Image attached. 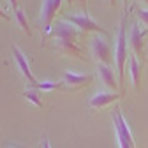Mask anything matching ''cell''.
I'll return each mask as SVG.
<instances>
[{
  "label": "cell",
  "instance_id": "4",
  "mask_svg": "<svg viewBox=\"0 0 148 148\" xmlns=\"http://www.w3.org/2000/svg\"><path fill=\"white\" fill-rule=\"evenodd\" d=\"M64 20H65L67 23L74 25L78 30H81L83 34H86V32H95V34L109 35V32H108L104 27H101L99 23H95L86 12H83V14H64Z\"/></svg>",
  "mask_w": 148,
  "mask_h": 148
},
{
  "label": "cell",
  "instance_id": "15",
  "mask_svg": "<svg viewBox=\"0 0 148 148\" xmlns=\"http://www.w3.org/2000/svg\"><path fill=\"white\" fill-rule=\"evenodd\" d=\"M65 86V83H64V79L62 81H39L37 83V86H35V90H48V92H51V90H62Z\"/></svg>",
  "mask_w": 148,
  "mask_h": 148
},
{
  "label": "cell",
  "instance_id": "23",
  "mask_svg": "<svg viewBox=\"0 0 148 148\" xmlns=\"http://www.w3.org/2000/svg\"><path fill=\"white\" fill-rule=\"evenodd\" d=\"M7 148H16V146H11V145H9V146H7Z\"/></svg>",
  "mask_w": 148,
  "mask_h": 148
},
{
  "label": "cell",
  "instance_id": "25",
  "mask_svg": "<svg viewBox=\"0 0 148 148\" xmlns=\"http://www.w3.org/2000/svg\"><path fill=\"white\" fill-rule=\"evenodd\" d=\"M145 2H146V4H148V0H145Z\"/></svg>",
  "mask_w": 148,
  "mask_h": 148
},
{
  "label": "cell",
  "instance_id": "19",
  "mask_svg": "<svg viewBox=\"0 0 148 148\" xmlns=\"http://www.w3.org/2000/svg\"><path fill=\"white\" fill-rule=\"evenodd\" d=\"M9 7H11L12 11H16V9H20V7H18V0H9Z\"/></svg>",
  "mask_w": 148,
  "mask_h": 148
},
{
  "label": "cell",
  "instance_id": "12",
  "mask_svg": "<svg viewBox=\"0 0 148 148\" xmlns=\"http://www.w3.org/2000/svg\"><path fill=\"white\" fill-rule=\"evenodd\" d=\"M97 69H99V76H101L102 83H104L108 88H111V92L116 90V88H120L118 79H116V76H115V71L111 69V65H106V64H97Z\"/></svg>",
  "mask_w": 148,
  "mask_h": 148
},
{
  "label": "cell",
  "instance_id": "6",
  "mask_svg": "<svg viewBox=\"0 0 148 148\" xmlns=\"http://www.w3.org/2000/svg\"><path fill=\"white\" fill-rule=\"evenodd\" d=\"M62 7V0H44L42 7H41V16H39V21L42 25L44 34H48L51 30V25L55 21V16L58 14Z\"/></svg>",
  "mask_w": 148,
  "mask_h": 148
},
{
  "label": "cell",
  "instance_id": "22",
  "mask_svg": "<svg viewBox=\"0 0 148 148\" xmlns=\"http://www.w3.org/2000/svg\"><path fill=\"white\" fill-rule=\"evenodd\" d=\"M67 2H69V4H74V2H76V0H67Z\"/></svg>",
  "mask_w": 148,
  "mask_h": 148
},
{
  "label": "cell",
  "instance_id": "16",
  "mask_svg": "<svg viewBox=\"0 0 148 148\" xmlns=\"http://www.w3.org/2000/svg\"><path fill=\"white\" fill-rule=\"evenodd\" d=\"M14 18H16V21L20 23V27L23 28V32H25L27 35H30L32 30H30V25H28V20H27L25 12H23L21 9H16V11H14Z\"/></svg>",
  "mask_w": 148,
  "mask_h": 148
},
{
  "label": "cell",
  "instance_id": "7",
  "mask_svg": "<svg viewBox=\"0 0 148 148\" xmlns=\"http://www.w3.org/2000/svg\"><path fill=\"white\" fill-rule=\"evenodd\" d=\"M12 57H14V60H16V64H18V69H20V72L23 74V78L27 79L28 88H35L39 81L34 78V74H32V71H30V64H28V60H27V57H25V53H23L20 48H18L16 44L12 46Z\"/></svg>",
  "mask_w": 148,
  "mask_h": 148
},
{
  "label": "cell",
  "instance_id": "2",
  "mask_svg": "<svg viewBox=\"0 0 148 148\" xmlns=\"http://www.w3.org/2000/svg\"><path fill=\"white\" fill-rule=\"evenodd\" d=\"M113 123H115V131H116V141L120 148H136L132 132L127 125V120L122 115V109H115L113 111Z\"/></svg>",
  "mask_w": 148,
  "mask_h": 148
},
{
  "label": "cell",
  "instance_id": "14",
  "mask_svg": "<svg viewBox=\"0 0 148 148\" xmlns=\"http://www.w3.org/2000/svg\"><path fill=\"white\" fill-rule=\"evenodd\" d=\"M23 97H25L27 101L34 102L37 108H42V106H44V102H42V99H41V94H39V90H35V88H27V90L23 92Z\"/></svg>",
  "mask_w": 148,
  "mask_h": 148
},
{
  "label": "cell",
  "instance_id": "17",
  "mask_svg": "<svg viewBox=\"0 0 148 148\" xmlns=\"http://www.w3.org/2000/svg\"><path fill=\"white\" fill-rule=\"evenodd\" d=\"M136 14H138V20H139L143 25L148 27V9H138Z\"/></svg>",
  "mask_w": 148,
  "mask_h": 148
},
{
  "label": "cell",
  "instance_id": "20",
  "mask_svg": "<svg viewBox=\"0 0 148 148\" xmlns=\"http://www.w3.org/2000/svg\"><path fill=\"white\" fill-rule=\"evenodd\" d=\"M41 148H51V145H49V139H48V138H42V143H41Z\"/></svg>",
  "mask_w": 148,
  "mask_h": 148
},
{
  "label": "cell",
  "instance_id": "10",
  "mask_svg": "<svg viewBox=\"0 0 148 148\" xmlns=\"http://www.w3.org/2000/svg\"><path fill=\"white\" fill-rule=\"evenodd\" d=\"M64 83L69 90H79L94 83L92 74H76V72H65L64 74Z\"/></svg>",
  "mask_w": 148,
  "mask_h": 148
},
{
  "label": "cell",
  "instance_id": "18",
  "mask_svg": "<svg viewBox=\"0 0 148 148\" xmlns=\"http://www.w3.org/2000/svg\"><path fill=\"white\" fill-rule=\"evenodd\" d=\"M0 18H2V20H5V21H11V16H9L2 7H0Z\"/></svg>",
  "mask_w": 148,
  "mask_h": 148
},
{
  "label": "cell",
  "instance_id": "11",
  "mask_svg": "<svg viewBox=\"0 0 148 148\" xmlns=\"http://www.w3.org/2000/svg\"><path fill=\"white\" fill-rule=\"evenodd\" d=\"M146 28H139V25H134L131 30V37H129V44H131L132 51L136 55L143 53V44H145V35H146Z\"/></svg>",
  "mask_w": 148,
  "mask_h": 148
},
{
  "label": "cell",
  "instance_id": "26",
  "mask_svg": "<svg viewBox=\"0 0 148 148\" xmlns=\"http://www.w3.org/2000/svg\"><path fill=\"white\" fill-rule=\"evenodd\" d=\"M123 2H127V0H123Z\"/></svg>",
  "mask_w": 148,
  "mask_h": 148
},
{
  "label": "cell",
  "instance_id": "1",
  "mask_svg": "<svg viewBox=\"0 0 148 148\" xmlns=\"http://www.w3.org/2000/svg\"><path fill=\"white\" fill-rule=\"evenodd\" d=\"M127 12L120 23L118 37H116V46H115V64H116V74H118V85L123 90L125 85V62L129 60V49H127Z\"/></svg>",
  "mask_w": 148,
  "mask_h": 148
},
{
  "label": "cell",
  "instance_id": "21",
  "mask_svg": "<svg viewBox=\"0 0 148 148\" xmlns=\"http://www.w3.org/2000/svg\"><path fill=\"white\" fill-rule=\"evenodd\" d=\"M106 2H108L109 5H116V0H106Z\"/></svg>",
  "mask_w": 148,
  "mask_h": 148
},
{
  "label": "cell",
  "instance_id": "3",
  "mask_svg": "<svg viewBox=\"0 0 148 148\" xmlns=\"http://www.w3.org/2000/svg\"><path fill=\"white\" fill-rule=\"evenodd\" d=\"M83 35L85 34L81 30H78L74 25H71L65 20H62V21H55L51 25V30L44 35V39H69V41L78 42Z\"/></svg>",
  "mask_w": 148,
  "mask_h": 148
},
{
  "label": "cell",
  "instance_id": "9",
  "mask_svg": "<svg viewBox=\"0 0 148 148\" xmlns=\"http://www.w3.org/2000/svg\"><path fill=\"white\" fill-rule=\"evenodd\" d=\"M53 48L57 53L60 55H71L74 58H79V60H85V55L81 51V48L78 46V42L74 41H69V39H55L53 41Z\"/></svg>",
  "mask_w": 148,
  "mask_h": 148
},
{
  "label": "cell",
  "instance_id": "5",
  "mask_svg": "<svg viewBox=\"0 0 148 148\" xmlns=\"http://www.w3.org/2000/svg\"><path fill=\"white\" fill-rule=\"evenodd\" d=\"M90 44H92V51H94V55H95L97 64L111 65V62L115 60V49L108 42V39H104V37H101V35H95Z\"/></svg>",
  "mask_w": 148,
  "mask_h": 148
},
{
  "label": "cell",
  "instance_id": "24",
  "mask_svg": "<svg viewBox=\"0 0 148 148\" xmlns=\"http://www.w3.org/2000/svg\"><path fill=\"white\" fill-rule=\"evenodd\" d=\"M146 57H148V49H146Z\"/></svg>",
  "mask_w": 148,
  "mask_h": 148
},
{
  "label": "cell",
  "instance_id": "13",
  "mask_svg": "<svg viewBox=\"0 0 148 148\" xmlns=\"http://www.w3.org/2000/svg\"><path fill=\"white\" fill-rule=\"evenodd\" d=\"M129 67H131V78H132V85L136 90L141 88V81H143V71H141V64L138 62L134 53H129Z\"/></svg>",
  "mask_w": 148,
  "mask_h": 148
},
{
  "label": "cell",
  "instance_id": "8",
  "mask_svg": "<svg viewBox=\"0 0 148 148\" xmlns=\"http://www.w3.org/2000/svg\"><path fill=\"white\" fill-rule=\"evenodd\" d=\"M120 99H122V94H116V92H111V90H101L95 95L90 97L88 104L94 109H101V108H106V106L113 104V102H116Z\"/></svg>",
  "mask_w": 148,
  "mask_h": 148
}]
</instances>
